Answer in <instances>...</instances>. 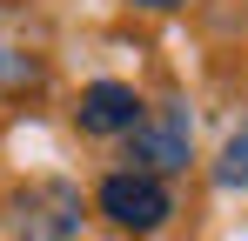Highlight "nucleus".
Returning a JSON list of instances; mask_svg holds the SVG:
<instances>
[{
    "instance_id": "obj_4",
    "label": "nucleus",
    "mask_w": 248,
    "mask_h": 241,
    "mask_svg": "<svg viewBox=\"0 0 248 241\" xmlns=\"http://www.w3.org/2000/svg\"><path fill=\"white\" fill-rule=\"evenodd\" d=\"M74 120H81L87 134H134L148 114H141V94H134L127 80H94V87H81Z\"/></svg>"
},
{
    "instance_id": "obj_3",
    "label": "nucleus",
    "mask_w": 248,
    "mask_h": 241,
    "mask_svg": "<svg viewBox=\"0 0 248 241\" xmlns=\"http://www.w3.org/2000/svg\"><path fill=\"white\" fill-rule=\"evenodd\" d=\"M94 201H101V214H108V221H121L127 235H155L168 214H174V201H168V181H155V174H134V167L108 174Z\"/></svg>"
},
{
    "instance_id": "obj_1",
    "label": "nucleus",
    "mask_w": 248,
    "mask_h": 241,
    "mask_svg": "<svg viewBox=\"0 0 248 241\" xmlns=\"http://www.w3.org/2000/svg\"><path fill=\"white\" fill-rule=\"evenodd\" d=\"M195 154V120L181 101H168V107H148V120L127 134V161H134V174H174V167H188Z\"/></svg>"
},
{
    "instance_id": "obj_6",
    "label": "nucleus",
    "mask_w": 248,
    "mask_h": 241,
    "mask_svg": "<svg viewBox=\"0 0 248 241\" xmlns=\"http://www.w3.org/2000/svg\"><path fill=\"white\" fill-rule=\"evenodd\" d=\"M134 7H148V14H168V7H188V0H134Z\"/></svg>"
},
{
    "instance_id": "obj_5",
    "label": "nucleus",
    "mask_w": 248,
    "mask_h": 241,
    "mask_svg": "<svg viewBox=\"0 0 248 241\" xmlns=\"http://www.w3.org/2000/svg\"><path fill=\"white\" fill-rule=\"evenodd\" d=\"M215 174H221V188H242V195H248V127L228 134V148H221V161H215Z\"/></svg>"
},
{
    "instance_id": "obj_2",
    "label": "nucleus",
    "mask_w": 248,
    "mask_h": 241,
    "mask_svg": "<svg viewBox=\"0 0 248 241\" xmlns=\"http://www.w3.org/2000/svg\"><path fill=\"white\" fill-rule=\"evenodd\" d=\"M14 235H27V241H74L81 235V188L74 181H27L14 195Z\"/></svg>"
}]
</instances>
